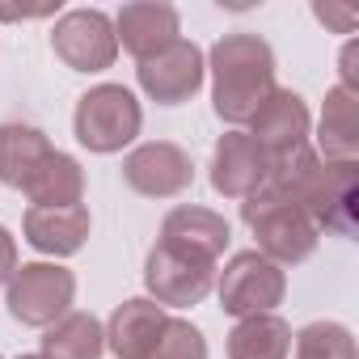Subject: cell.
I'll return each mask as SVG.
<instances>
[{"label": "cell", "mask_w": 359, "mask_h": 359, "mask_svg": "<svg viewBox=\"0 0 359 359\" xmlns=\"http://www.w3.org/2000/svg\"><path fill=\"white\" fill-rule=\"evenodd\" d=\"M216 283V262L203 254H191L173 241H156L144 262V287L152 304L161 309H187L199 304Z\"/></svg>", "instance_id": "cell-6"}, {"label": "cell", "mask_w": 359, "mask_h": 359, "mask_svg": "<svg viewBox=\"0 0 359 359\" xmlns=\"http://www.w3.org/2000/svg\"><path fill=\"white\" fill-rule=\"evenodd\" d=\"M271 173V161L262 156V148L245 135V131H229L220 135L216 152H212V187L224 199H250L254 191H262Z\"/></svg>", "instance_id": "cell-12"}, {"label": "cell", "mask_w": 359, "mask_h": 359, "mask_svg": "<svg viewBox=\"0 0 359 359\" xmlns=\"http://www.w3.org/2000/svg\"><path fill=\"white\" fill-rule=\"evenodd\" d=\"M296 338V359H355V338L342 321H309Z\"/></svg>", "instance_id": "cell-22"}, {"label": "cell", "mask_w": 359, "mask_h": 359, "mask_svg": "<svg viewBox=\"0 0 359 359\" xmlns=\"http://www.w3.org/2000/svg\"><path fill=\"white\" fill-rule=\"evenodd\" d=\"M18 359H43V355H18Z\"/></svg>", "instance_id": "cell-28"}, {"label": "cell", "mask_w": 359, "mask_h": 359, "mask_svg": "<svg viewBox=\"0 0 359 359\" xmlns=\"http://www.w3.org/2000/svg\"><path fill=\"white\" fill-rule=\"evenodd\" d=\"M72 300H76V275L68 266H55V262H22L9 275L5 304H9V317L22 321V325L47 330L64 313H72Z\"/></svg>", "instance_id": "cell-5"}, {"label": "cell", "mask_w": 359, "mask_h": 359, "mask_svg": "<svg viewBox=\"0 0 359 359\" xmlns=\"http://www.w3.org/2000/svg\"><path fill=\"white\" fill-rule=\"evenodd\" d=\"M338 64H342V89L359 93V43H346Z\"/></svg>", "instance_id": "cell-26"}, {"label": "cell", "mask_w": 359, "mask_h": 359, "mask_svg": "<svg viewBox=\"0 0 359 359\" xmlns=\"http://www.w3.org/2000/svg\"><path fill=\"white\" fill-rule=\"evenodd\" d=\"M313 13H317V22L334 26L338 34H351V30H355V9H334V5H317Z\"/></svg>", "instance_id": "cell-25"}, {"label": "cell", "mask_w": 359, "mask_h": 359, "mask_svg": "<svg viewBox=\"0 0 359 359\" xmlns=\"http://www.w3.org/2000/svg\"><path fill=\"white\" fill-rule=\"evenodd\" d=\"M203 51L187 39H177L173 47H165L161 55L152 60H140L135 76H140V89L156 102V106H182L191 102L199 89H203Z\"/></svg>", "instance_id": "cell-10"}, {"label": "cell", "mask_w": 359, "mask_h": 359, "mask_svg": "<svg viewBox=\"0 0 359 359\" xmlns=\"http://www.w3.org/2000/svg\"><path fill=\"white\" fill-rule=\"evenodd\" d=\"M266 161H283L292 156L296 148L309 144V106L296 89H275L250 118V131H245Z\"/></svg>", "instance_id": "cell-11"}, {"label": "cell", "mask_w": 359, "mask_h": 359, "mask_svg": "<svg viewBox=\"0 0 359 359\" xmlns=\"http://www.w3.org/2000/svg\"><path fill=\"white\" fill-rule=\"evenodd\" d=\"M287 292V275L283 266H275L271 258H262L258 250L233 254L229 266L220 271V309L229 317H258L271 313L275 304H283Z\"/></svg>", "instance_id": "cell-7"}, {"label": "cell", "mask_w": 359, "mask_h": 359, "mask_svg": "<svg viewBox=\"0 0 359 359\" xmlns=\"http://www.w3.org/2000/svg\"><path fill=\"white\" fill-rule=\"evenodd\" d=\"M241 216H245V224L254 229V237H258V254L262 258H271L275 266H283V262H304L313 250H317V224L300 212V208H292V203H283V199H275V195H266V191H254L245 203H241Z\"/></svg>", "instance_id": "cell-4"}, {"label": "cell", "mask_w": 359, "mask_h": 359, "mask_svg": "<svg viewBox=\"0 0 359 359\" xmlns=\"http://www.w3.org/2000/svg\"><path fill=\"white\" fill-rule=\"evenodd\" d=\"M212 106L229 127L254 118V110L275 93V51L258 34H224L212 47Z\"/></svg>", "instance_id": "cell-2"}, {"label": "cell", "mask_w": 359, "mask_h": 359, "mask_svg": "<svg viewBox=\"0 0 359 359\" xmlns=\"http://www.w3.org/2000/svg\"><path fill=\"white\" fill-rule=\"evenodd\" d=\"M51 140L30 123H0V182L22 191L30 173L47 161Z\"/></svg>", "instance_id": "cell-19"}, {"label": "cell", "mask_w": 359, "mask_h": 359, "mask_svg": "<svg viewBox=\"0 0 359 359\" xmlns=\"http://www.w3.org/2000/svg\"><path fill=\"white\" fill-rule=\"evenodd\" d=\"M169 313L144 296L135 300H123L114 313H110V325H106V346L118 355V359H148L161 330H165Z\"/></svg>", "instance_id": "cell-15"}, {"label": "cell", "mask_w": 359, "mask_h": 359, "mask_svg": "<svg viewBox=\"0 0 359 359\" xmlns=\"http://www.w3.org/2000/svg\"><path fill=\"white\" fill-rule=\"evenodd\" d=\"M144 127V110L135 102L131 89L123 85H93L89 93H81L76 114H72V131L89 152H123Z\"/></svg>", "instance_id": "cell-3"}, {"label": "cell", "mask_w": 359, "mask_h": 359, "mask_svg": "<svg viewBox=\"0 0 359 359\" xmlns=\"http://www.w3.org/2000/svg\"><path fill=\"white\" fill-rule=\"evenodd\" d=\"M148 359H208V338L199 325H191L182 317H169Z\"/></svg>", "instance_id": "cell-23"}, {"label": "cell", "mask_w": 359, "mask_h": 359, "mask_svg": "<svg viewBox=\"0 0 359 359\" xmlns=\"http://www.w3.org/2000/svg\"><path fill=\"white\" fill-rule=\"evenodd\" d=\"M123 182L144 199H173L195 182L191 152L169 140H148L123 156Z\"/></svg>", "instance_id": "cell-9"}, {"label": "cell", "mask_w": 359, "mask_h": 359, "mask_svg": "<svg viewBox=\"0 0 359 359\" xmlns=\"http://www.w3.org/2000/svg\"><path fill=\"white\" fill-rule=\"evenodd\" d=\"M89 208L76 203V208H30L26 212V241L39 250V254H51V258H68V254H81L85 241H89Z\"/></svg>", "instance_id": "cell-14"}, {"label": "cell", "mask_w": 359, "mask_h": 359, "mask_svg": "<svg viewBox=\"0 0 359 359\" xmlns=\"http://www.w3.org/2000/svg\"><path fill=\"white\" fill-rule=\"evenodd\" d=\"M22 191L34 208H76L81 195H85V169H81L76 156L51 148L47 161L30 173V182Z\"/></svg>", "instance_id": "cell-18"}, {"label": "cell", "mask_w": 359, "mask_h": 359, "mask_svg": "<svg viewBox=\"0 0 359 359\" xmlns=\"http://www.w3.org/2000/svg\"><path fill=\"white\" fill-rule=\"evenodd\" d=\"M13 271H18V237L0 224V283H9Z\"/></svg>", "instance_id": "cell-24"}, {"label": "cell", "mask_w": 359, "mask_h": 359, "mask_svg": "<svg viewBox=\"0 0 359 359\" xmlns=\"http://www.w3.org/2000/svg\"><path fill=\"white\" fill-rule=\"evenodd\" d=\"M321 161H355L359 152V93L334 85L325 93L321 127H317V148Z\"/></svg>", "instance_id": "cell-17"}, {"label": "cell", "mask_w": 359, "mask_h": 359, "mask_svg": "<svg viewBox=\"0 0 359 359\" xmlns=\"http://www.w3.org/2000/svg\"><path fill=\"white\" fill-rule=\"evenodd\" d=\"M106 330L93 313H64L43 334V359H102Z\"/></svg>", "instance_id": "cell-21"}, {"label": "cell", "mask_w": 359, "mask_h": 359, "mask_svg": "<svg viewBox=\"0 0 359 359\" xmlns=\"http://www.w3.org/2000/svg\"><path fill=\"white\" fill-rule=\"evenodd\" d=\"M355 182H359V165L355 161H321L313 144L296 148L283 161H271V173L262 191L300 208L317 233L334 237H355Z\"/></svg>", "instance_id": "cell-1"}, {"label": "cell", "mask_w": 359, "mask_h": 359, "mask_svg": "<svg viewBox=\"0 0 359 359\" xmlns=\"http://www.w3.org/2000/svg\"><path fill=\"white\" fill-rule=\"evenodd\" d=\"M229 220L216 216L212 208H195V203H182V208H173L165 220H161V241H173V245H182L191 254H203V258H220L229 250Z\"/></svg>", "instance_id": "cell-16"}, {"label": "cell", "mask_w": 359, "mask_h": 359, "mask_svg": "<svg viewBox=\"0 0 359 359\" xmlns=\"http://www.w3.org/2000/svg\"><path fill=\"white\" fill-rule=\"evenodd\" d=\"M60 9V0L55 5H39V9H13V5H0V18L5 22H30V18H47V13H55Z\"/></svg>", "instance_id": "cell-27"}, {"label": "cell", "mask_w": 359, "mask_h": 359, "mask_svg": "<svg viewBox=\"0 0 359 359\" xmlns=\"http://www.w3.org/2000/svg\"><path fill=\"white\" fill-rule=\"evenodd\" d=\"M182 34V18L173 5H156V0H140V5H123L118 22H114V39L123 43L127 55L135 60H152L165 47L177 43Z\"/></svg>", "instance_id": "cell-13"}, {"label": "cell", "mask_w": 359, "mask_h": 359, "mask_svg": "<svg viewBox=\"0 0 359 359\" xmlns=\"http://www.w3.org/2000/svg\"><path fill=\"white\" fill-rule=\"evenodd\" d=\"M224 351H229V359H287L292 355V325L275 313L241 317L229 330Z\"/></svg>", "instance_id": "cell-20"}, {"label": "cell", "mask_w": 359, "mask_h": 359, "mask_svg": "<svg viewBox=\"0 0 359 359\" xmlns=\"http://www.w3.org/2000/svg\"><path fill=\"white\" fill-rule=\"evenodd\" d=\"M51 47L72 72H106L118 55L114 22L102 9H72L55 22Z\"/></svg>", "instance_id": "cell-8"}]
</instances>
